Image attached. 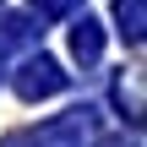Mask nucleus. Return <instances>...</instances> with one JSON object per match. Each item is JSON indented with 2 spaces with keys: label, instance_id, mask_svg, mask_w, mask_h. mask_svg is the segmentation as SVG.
Here are the masks:
<instances>
[{
  "label": "nucleus",
  "instance_id": "f257e3e1",
  "mask_svg": "<svg viewBox=\"0 0 147 147\" xmlns=\"http://www.w3.org/2000/svg\"><path fill=\"white\" fill-rule=\"evenodd\" d=\"M93 131H98L93 109H71V115L49 120V125H44L33 142H38V147H87V142H93Z\"/></svg>",
  "mask_w": 147,
  "mask_h": 147
},
{
  "label": "nucleus",
  "instance_id": "f03ea898",
  "mask_svg": "<svg viewBox=\"0 0 147 147\" xmlns=\"http://www.w3.org/2000/svg\"><path fill=\"white\" fill-rule=\"evenodd\" d=\"M65 87V71L49 60V55H33L27 65H22V76H16V93L22 98H49V93H60Z\"/></svg>",
  "mask_w": 147,
  "mask_h": 147
},
{
  "label": "nucleus",
  "instance_id": "7ed1b4c3",
  "mask_svg": "<svg viewBox=\"0 0 147 147\" xmlns=\"http://www.w3.org/2000/svg\"><path fill=\"white\" fill-rule=\"evenodd\" d=\"M71 49H76V60H82V65H93V60H98V49H104L98 22H87V16H82V22L71 27Z\"/></svg>",
  "mask_w": 147,
  "mask_h": 147
},
{
  "label": "nucleus",
  "instance_id": "20e7f679",
  "mask_svg": "<svg viewBox=\"0 0 147 147\" xmlns=\"http://www.w3.org/2000/svg\"><path fill=\"white\" fill-rule=\"evenodd\" d=\"M115 16L125 22V38L136 44L142 38V0H115Z\"/></svg>",
  "mask_w": 147,
  "mask_h": 147
},
{
  "label": "nucleus",
  "instance_id": "39448f33",
  "mask_svg": "<svg viewBox=\"0 0 147 147\" xmlns=\"http://www.w3.org/2000/svg\"><path fill=\"white\" fill-rule=\"evenodd\" d=\"M33 5H38V11H71L76 0H33Z\"/></svg>",
  "mask_w": 147,
  "mask_h": 147
},
{
  "label": "nucleus",
  "instance_id": "423d86ee",
  "mask_svg": "<svg viewBox=\"0 0 147 147\" xmlns=\"http://www.w3.org/2000/svg\"><path fill=\"white\" fill-rule=\"evenodd\" d=\"M0 147H38V142H33V131H22V136H5Z\"/></svg>",
  "mask_w": 147,
  "mask_h": 147
},
{
  "label": "nucleus",
  "instance_id": "0eeeda50",
  "mask_svg": "<svg viewBox=\"0 0 147 147\" xmlns=\"http://www.w3.org/2000/svg\"><path fill=\"white\" fill-rule=\"evenodd\" d=\"M104 147H131V142H104Z\"/></svg>",
  "mask_w": 147,
  "mask_h": 147
}]
</instances>
